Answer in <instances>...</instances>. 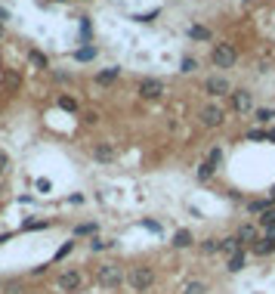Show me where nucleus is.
I'll list each match as a JSON object with an SVG mask.
<instances>
[{
  "instance_id": "obj_1",
  "label": "nucleus",
  "mask_w": 275,
  "mask_h": 294,
  "mask_svg": "<svg viewBox=\"0 0 275 294\" xmlns=\"http://www.w3.org/2000/svg\"><path fill=\"white\" fill-rule=\"evenodd\" d=\"M96 282L102 285V288H121L124 285V270L118 263H102L96 270Z\"/></svg>"
},
{
  "instance_id": "obj_2",
  "label": "nucleus",
  "mask_w": 275,
  "mask_h": 294,
  "mask_svg": "<svg viewBox=\"0 0 275 294\" xmlns=\"http://www.w3.org/2000/svg\"><path fill=\"white\" fill-rule=\"evenodd\" d=\"M127 282H130L133 291H148L155 285V270L152 266H133L127 273Z\"/></svg>"
},
{
  "instance_id": "obj_3",
  "label": "nucleus",
  "mask_w": 275,
  "mask_h": 294,
  "mask_svg": "<svg viewBox=\"0 0 275 294\" xmlns=\"http://www.w3.org/2000/svg\"><path fill=\"white\" fill-rule=\"evenodd\" d=\"M235 59H238V53H235V47H232V44H216L213 53H210V62L216 65V69H232Z\"/></svg>"
},
{
  "instance_id": "obj_4",
  "label": "nucleus",
  "mask_w": 275,
  "mask_h": 294,
  "mask_svg": "<svg viewBox=\"0 0 275 294\" xmlns=\"http://www.w3.org/2000/svg\"><path fill=\"white\" fill-rule=\"evenodd\" d=\"M136 93H139V99H161L164 96V84L158 78H146V81H139Z\"/></svg>"
},
{
  "instance_id": "obj_5",
  "label": "nucleus",
  "mask_w": 275,
  "mask_h": 294,
  "mask_svg": "<svg viewBox=\"0 0 275 294\" xmlns=\"http://www.w3.org/2000/svg\"><path fill=\"white\" fill-rule=\"evenodd\" d=\"M81 282H84V279H81V273H78V270H65L59 279H56V288L71 294V291H78V288H81Z\"/></svg>"
},
{
  "instance_id": "obj_6",
  "label": "nucleus",
  "mask_w": 275,
  "mask_h": 294,
  "mask_svg": "<svg viewBox=\"0 0 275 294\" xmlns=\"http://www.w3.org/2000/svg\"><path fill=\"white\" fill-rule=\"evenodd\" d=\"M198 118H201V124H204V127H220V124H223V118H226V112H223L220 105H204Z\"/></svg>"
},
{
  "instance_id": "obj_7",
  "label": "nucleus",
  "mask_w": 275,
  "mask_h": 294,
  "mask_svg": "<svg viewBox=\"0 0 275 294\" xmlns=\"http://www.w3.org/2000/svg\"><path fill=\"white\" fill-rule=\"evenodd\" d=\"M90 155H93L96 161L108 164V161H114V158H118V149H114V142H96V146L90 149Z\"/></svg>"
},
{
  "instance_id": "obj_8",
  "label": "nucleus",
  "mask_w": 275,
  "mask_h": 294,
  "mask_svg": "<svg viewBox=\"0 0 275 294\" xmlns=\"http://www.w3.org/2000/svg\"><path fill=\"white\" fill-rule=\"evenodd\" d=\"M204 90H207V96H226V93H232L229 81L223 78V74H213V78H207V84H204Z\"/></svg>"
},
{
  "instance_id": "obj_9",
  "label": "nucleus",
  "mask_w": 275,
  "mask_h": 294,
  "mask_svg": "<svg viewBox=\"0 0 275 294\" xmlns=\"http://www.w3.org/2000/svg\"><path fill=\"white\" fill-rule=\"evenodd\" d=\"M232 105H235V112H251L254 108V93L251 90H232Z\"/></svg>"
},
{
  "instance_id": "obj_10",
  "label": "nucleus",
  "mask_w": 275,
  "mask_h": 294,
  "mask_svg": "<svg viewBox=\"0 0 275 294\" xmlns=\"http://www.w3.org/2000/svg\"><path fill=\"white\" fill-rule=\"evenodd\" d=\"M220 251H223V257H235L238 254V251H241V239H238V235H229V239H223L220 242Z\"/></svg>"
},
{
  "instance_id": "obj_11",
  "label": "nucleus",
  "mask_w": 275,
  "mask_h": 294,
  "mask_svg": "<svg viewBox=\"0 0 275 294\" xmlns=\"http://www.w3.org/2000/svg\"><path fill=\"white\" fill-rule=\"evenodd\" d=\"M235 235L241 239V245H244V242H247V245H257V242H260V235H257V226H247V223L241 226Z\"/></svg>"
},
{
  "instance_id": "obj_12",
  "label": "nucleus",
  "mask_w": 275,
  "mask_h": 294,
  "mask_svg": "<svg viewBox=\"0 0 275 294\" xmlns=\"http://www.w3.org/2000/svg\"><path fill=\"white\" fill-rule=\"evenodd\" d=\"M121 78V69L118 65H108V69H102L96 74V84H112V81H118Z\"/></svg>"
},
{
  "instance_id": "obj_13",
  "label": "nucleus",
  "mask_w": 275,
  "mask_h": 294,
  "mask_svg": "<svg viewBox=\"0 0 275 294\" xmlns=\"http://www.w3.org/2000/svg\"><path fill=\"white\" fill-rule=\"evenodd\" d=\"M244 266H247V254H244V251H238L235 257L226 260V270H229V273H241Z\"/></svg>"
},
{
  "instance_id": "obj_14",
  "label": "nucleus",
  "mask_w": 275,
  "mask_h": 294,
  "mask_svg": "<svg viewBox=\"0 0 275 294\" xmlns=\"http://www.w3.org/2000/svg\"><path fill=\"white\" fill-rule=\"evenodd\" d=\"M192 242H195V239H192L189 229H177V232H173V248H189Z\"/></svg>"
},
{
  "instance_id": "obj_15",
  "label": "nucleus",
  "mask_w": 275,
  "mask_h": 294,
  "mask_svg": "<svg viewBox=\"0 0 275 294\" xmlns=\"http://www.w3.org/2000/svg\"><path fill=\"white\" fill-rule=\"evenodd\" d=\"M28 62L34 65V69H49V59L40 53V50H31V53H28Z\"/></svg>"
},
{
  "instance_id": "obj_16",
  "label": "nucleus",
  "mask_w": 275,
  "mask_h": 294,
  "mask_svg": "<svg viewBox=\"0 0 275 294\" xmlns=\"http://www.w3.org/2000/svg\"><path fill=\"white\" fill-rule=\"evenodd\" d=\"M96 53H99V50L96 47H81V50H74V59H78V62H90V59H96Z\"/></svg>"
},
{
  "instance_id": "obj_17",
  "label": "nucleus",
  "mask_w": 275,
  "mask_h": 294,
  "mask_svg": "<svg viewBox=\"0 0 275 294\" xmlns=\"http://www.w3.org/2000/svg\"><path fill=\"white\" fill-rule=\"evenodd\" d=\"M189 37H192V40H210V28H204V25H192V28H189Z\"/></svg>"
},
{
  "instance_id": "obj_18",
  "label": "nucleus",
  "mask_w": 275,
  "mask_h": 294,
  "mask_svg": "<svg viewBox=\"0 0 275 294\" xmlns=\"http://www.w3.org/2000/svg\"><path fill=\"white\" fill-rule=\"evenodd\" d=\"M59 108H65V112H78V99L74 96H59Z\"/></svg>"
},
{
  "instance_id": "obj_19",
  "label": "nucleus",
  "mask_w": 275,
  "mask_h": 294,
  "mask_svg": "<svg viewBox=\"0 0 275 294\" xmlns=\"http://www.w3.org/2000/svg\"><path fill=\"white\" fill-rule=\"evenodd\" d=\"M260 226H266V229H272V226H275V208H269V211L260 214Z\"/></svg>"
},
{
  "instance_id": "obj_20",
  "label": "nucleus",
  "mask_w": 275,
  "mask_h": 294,
  "mask_svg": "<svg viewBox=\"0 0 275 294\" xmlns=\"http://www.w3.org/2000/svg\"><path fill=\"white\" fill-rule=\"evenodd\" d=\"M201 251H204V254H216V251H220V239H204L201 242Z\"/></svg>"
},
{
  "instance_id": "obj_21",
  "label": "nucleus",
  "mask_w": 275,
  "mask_h": 294,
  "mask_svg": "<svg viewBox=\"0 0 275 294\" xmlns=\"http://www.w3.org/2000/svg\"><path fill=\"white\" fill-rule=\"evenodd\" d=\"M247 208H251L254 214H263V211H269V208H272V201H269V198H263V201H251Z\"/></svg>"
},
{
  "instance_id": "obj_22",
  "label": "nucleus",
  "mask_w": 275,
  "mask_h": 294,
  "mask_svg": "<svg viewBox=\"0 0 275 294\" xmlns=\"http://www.w3.org/2000/svg\"><path fill=\"white\" fill-rule=\"evenodd\" d=\"M182 294H207V285H204V282H189Z\"/></svg>"
},
{
  "instance_id": "obj_23",
  "label": "nucleus",
  "mask_w": 275,
  "mask_h": 294,
  "mask_svg": "<svg viewBox=\"0 0 275 294\" xmlns=\"http://www.w3.org/2000/svg\"><path fill=\"white\" fill-rule=\"evenodd\" d=\"M213 171H216V167H213L210 161H204L201 167H198V180H210V176H213Z\"/></svg>"
},
{
  "instance_id": "obj_24",
  "label": "nucleus",
  "mask_w": 275,
  "mask_h": 294,
  "mask_svg": "<svg viewBox=\"0 0 275 294\" xmlns=\"http://www.w3.org/2000/svg\"><path fill=\"white\" fill-rule=\"evenodd\" d=\"M272 118H275L272 108H257V121H260V124H269Z\"/></svg>"
},
{
  "instance_id": "obj_25",
  "label": "nucleus",
  "mask_w": 275,
  "mask_h": 294,
  "mask_svg": "<svg viewBox=\"0 0 275 294\" xmlns=\"http://www.w3.org/2000/svg\"><path fill=\"white\" fill-rule=\"evenodd\" d=\"M207 161H210L213 167H220V164H223V149H220V146H216V149H210V155H207Z\"/></svg>"
},
{
  "instance_id": "obj_26",
  "label": "nucleus",
  "mask_w": 275,
  "mask_h": 294,
  "mask_svg": "<svg viewBox=\"0 0 275 294\" xmlns=\"http://www.w3.org/2000/svg\"><path fill=\"white\" fill-rule=\"evenodd\" d=\"M47 226H49V220H28L22 229H47Z\"/></svg>"
},
{
  "instance_id": "obj_27",
  "label": "nucleus",
  "mask_w": 275,
  "mask_h": 294,
  "mask_svg": "<svg viewBox=\"0 0 275 294\" xmlns=\"http://www.w3.org/2000/svg\"><path fill=\"white\" fill-rule=\"evenodd\" d=\"M71 251H74V242H65V245H62L59 251H56V260H62V257H68V254H71Z\"/></svg>"
},
{
  "instance_id": "obj_28",
  "label": "nucleus",
  "mask_w": 275,
  "mask_h": 294,
  "mask_svg": "<svg viewBox=\"0 0 275 294\" xmlns=\"http://www.w3.org/2000/svg\"><path fill=\"white\" fill-rule=\"evenodd\" d=\"M90 232H96V223H81L78 229H74V235H90Z\"/></svg>"
},
{
  "instance_id": "obj_29",
  "label": "nucleus",
  "mask_w": 275,
  "mask_h": 294,
  "mask_svg": "<svg viewBox=\"0 0 275 294\" xmlns=\"http://www.w3.org/2000/svg\"><path fill=\"white\" fill-rule=\"evenodd\" d=\"M195 69H198L195 59H182V69H179V71H186V74H189V71H195Z\"/></svg>"
},
{
  "instance_id": "obj_30",
  "label": "nucleus",
  "mask_w": 275,
  "mask_h": 294,
  "mask_svg": "<svg viewBox=\"0 0 275 294\" xmlns=\"http://www.w3.org/2000/svg\"><path fill=\"white\" fill-rule=\"evenodd\" d=\"M108 248V242H102V239H93L90 242V251H105Z\"/></svg>"
},
{
  "instance_id": "obj_31",
  "label": "nucleus",
  "mask_w": 275,
  "mask_h": 294,
  "mask_svg": "<svg viewBox=\"0 0 275 294\" xmlns=\"http://www.w3.org/2000/svg\"><path fill=\"white\" fill-rule=\"evenodd\" d=\"M6 171H10V155L0 152V173H6Z\"/></svg>"
},
{
  "instance_id": "obj_32",
  "label": "nucleus",
  "mask_w": 275,
  "mask_h": 294,
  "mask_svg": "<svg viewBox=\"0 0 275 294\" xmlns=\"http://www.w3.org/2000/svg\"><path fill=\"white\" fill-rule=\"evenodd\" d=\"M247 139H269V133H263V130H251V133H247Z\"/></svg>"
},
{
  "instance_id": "obj_33",
  "label": "nucleus",
  "mask_w": 275,
  "mask_h": 294,
  "mask_svg": "<svg viewBox=\"0 0 275 294\" xmlns=\"http://www.w3.org/2000/svg\"><path fill=\"white\" fill-rule=\"evenodd\" d=\"M53 186H49V180H37V192H49Z\"/></svg>"
},
{
  "instance_id": "obj_34",
  "label": "nucleus",
  "mask_w": 275,
  "mask_h": 294,
  "mask_svg": "<svg viewBox=\"0 0 275 294\" xmlns=\"http://www.w3.org/2000/svg\"><path fill=\"white\" fill-rule=\"evenodd\" d=\"M84 121H87V124H96V121H99V115H96V112H87V115H84Z\"/></svg>"
},
{
  "instance_id": "obj_35",
  "label": "nucleus",
  "mask_w": 275,
  "mask_h": 294,
  "mask_svg": "<svg viewBox=\"0 0 275 294\" xmlns=\"http://www.w3.org/2000/svg\"><path fill=\"white\" fill-rule=\"evenodd\" d=\"M269 201H275V186H272V189H269Z\"/></svg>"
},
{
  "instance_id": "obj_36",
  "label": "nucleus",
  "mask_w": 275,
  "mask_h": 294,
  "mask_svg": "<svg viewBox=\"0 0 275 294\" xmlns=\"http://www.w3.org/2000/svg\"><path fill=\"white\" fill-rule=\"evenodd\" d=\"M269 139H272V142H275V130H269Z\"/></svg>"
},
{
  "instance_id": "obj_37",
  "label": "nucleus",
  "mask_w": 275,
  "mask_h": 294,
  "mask_svg": "<svg viewBox=\"0 0 275 294\" xmlns=\"http://www.w3.org/2000/svg\"><path fill=\"white\" fill-rule=\"evenodd\" d=\"M59 3H65V0H59Z\"/></svg>"
}]
</instances>
